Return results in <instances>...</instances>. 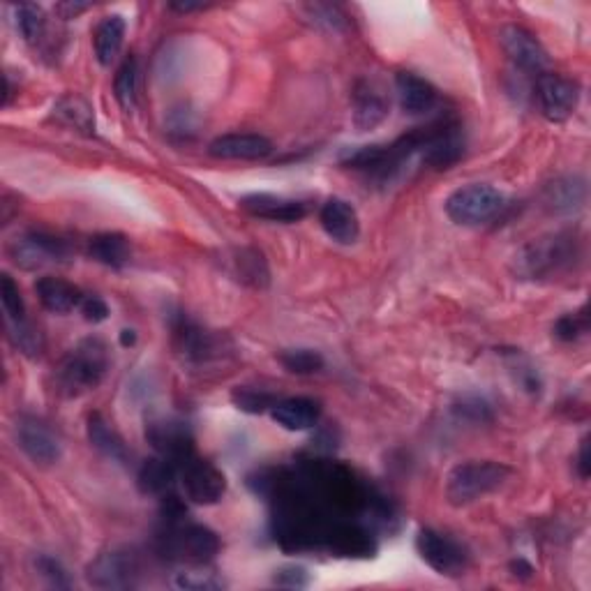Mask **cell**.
<instances>
[{
	"mask_svg": "<svg viewBox=\"0 0 591 591\" xmlns=\"http://www.w3.org/2000/svg\"><path fill=\"white\" fill-rule=\"evenodd\" d=\"M109 372V349L100 338H86L67 351L56 368V391L63 398H81L95 391Z\"/></svg>",
	"mask_w": 591,
	"mask_h": 591,
	"instance_id": "obj_1",
	"label": "cell"
},
{
	"mask_svg": "<svg viewBox=\"0 0 591 591\" xmlns=\"http://www.w3.org/2000/svg\"><path fill=\"white\" fill-rule=\"evenodd\" d=\"M511 478V467L495 460H469L455 465L446 476V501L455 508L476 504L497 492Z\"/></svg>",
	"mask_w": 591,
	"mask_h": 591,
	"instance_id": "obj_2",
	"label": "cell"
},
{
	"mask_svg": "<svg viewBox=\"0 0 591 591\" xmlns=\"http://www.w3.org/2000/svg\"><path fill=\"white\" fill-rule=\"evenodd\" d=\"M164 557L190 566H204L220 552V538L204 525L174 520L160 534Z\"/></svg>",
	"mask_w": 591,
	"mask_h": 591,
	"instance_id": "obj_3",
	"label": "cell"
},
{
	"mask_svg": "<svg viewBox=\"0 0 591 591\" xmlns=\"http://www.w3.org/2000/svg\"><path fill=\"white\" fill-rule=\"evenodd\" d=\"M506 197L497 187L485 183H471L455 190L446 199V215L460 227H483L504 211Z\"/></svg>",
	"mask_w": 591,
	"mask_h": 591,
	"instance_id": "obj_4",
	"label": "cell"
},
{
	"mask_svg": "<svg viewBox=\"0 0 591 591\" xmlns=\"http://www.w3.org/2000/svg\"><path fill=\"white\" fill-rule=\"evenodd\" d=\"M575 261V243L571 236H552L529 243L515 257V268L525 278L538 280L559 275L564 268H571Z\"/></svg>",
	"mask_w": 591,
	"mask_h": 591,
	"instance_id": "obj_5",
	"label": "cell"
},
{
	"mask_svg": "<svg viewBox=\"0 0 591 591\" xmlns=\"http://www.w3.org/2000/svg\"><path fill=\"white\" fill-rule=\"evenodd\" d=\"M178 481L185 492V499L197 506H213L227 492V478L213 462L190 458L178 465Z\"/></svg>",
	"mask_w": 591,
	"mask_h": 591,
	"instance_id": "obj_6",
	"label": "cell"
},
{
	"mask_svg": "<svg viewBox=\"0 0 591 591\" xmlns=\"http://www.w3.org/2000/svg\"><path fill=\"white\" fill-rule=\"evenodd\" d=\"M10 259L24 271H37L49 264H63L70 257V245L63 238H56L42 231H28L10 241L7 245Z\"/></svg>",
	"mask_w": 591,
	"mask_h": 591,
	"instance_id": "obj_7",
	"label": "cell"
},
{
	"mask_svg": "<svg viewBox=\"0 0 591 591\" xmlns=\"http://www.w3.org/2000/svg\"><path fill=\"white\" fill-rule=\"evenodd\" d=\"M536 100L541 114L550 123H564L575 114L580 104V88L561 74L543 72L536 79Z\"/></svg>",
	"mask_w": 591,
	"mask_h": 591,
	"instance_id": "obj_8",
	"label": "cell"
},
{
	"mask_svg": "<svg viewBox=\"0 0 591 591\" xmlns=\"http://www.w3.org/2000/svg\"><path fill=\"white\" fill-rule=\"evenodd\" d=\"M416 550L432 571L439 575H462L469 555L455 538L439 534L435 529H421L416 536Z\"/></svg>",
	"mask_w": 591,
	"mask_h": 591,
	"instance_id": "obj_9",
	"label": "cell"
},
{
	"mask_svg": "<svg viewBox=\"0 0 591 591\" xmlns=\"http://www.w3.org/2000/svg\"><path fill=\"white\" fill-rule=\"evenodd\" d=\"M465 153L462 127L455 121H439L421 130V157L435 169H448Z\"/></svg>",
	"mask_w": 591,
	"mask_h": 591,
	"instance_id": "obj_10",
	"label": "cell"
},
{
	"mask_svg": "<svg viewBox=\"0 0 591 591\" xmlns=\"http://www.w3.org/2000/svg\"><path fill=\"white\" fill-rule=\"evenodd\" d=\"M146 439L151 444L157 455L162 458L174 460L181 465L183 460L194 455V437L190 425L181 418L174 416H160V418H151L146 423Z\"/></svg>",
	"mask_w": 591,
	"mask_h": 591,
	"instance_id": "obj_11",
	"label": "cell"
},
{
	"mask_svg": "<svg viewBox=\"0 0 591 591\" xmlns=\"http://www.w3.org/2000/svg\"><path fill=\"white\" fill-rule=\"evenodd\" d=\"M504 54L518 70L527 74H543L550 67V56L543 44L522 26H504L499 33Z\"/></svg>",
	"mask_w": 591,
	"mask_h": 591,
	"instance_id": "obj_12",
	"label": "cell"
},
{
	"mask_svg": "<svg viewBox=\"0 0 591 591\" xmlns=\"http://www.w3.org/2000/svg\"><path fill=\"white\" fill-rule=\"evenodd\" d=\"M139 566L132 552L111 550L88 566L86 578L97 589H130L137 585Z\"/></svg>",
	"mask_w": 591,
	"mask_h": 591,
	"instance_id": "obj_13",
	"label": "cell"
},
{
	"mask_svg": "<svg viewBox=\"0 0 591 591\" xmlns=\"http://www.w3.org/2000/svg\"><path fill=\"white\" fill-rule=\"evenodd\" d=\"M17 444L35 465H56L63 455V444L47 423L24 416L17 423Z\"/></svg>",
	"mask_w": 591,
	"mask_h": 591,
	"instance_id": "obj_14",
	"label": "cell"
},
{
	"mask_svg": "<svg viewBox=\"0 0 591 591\" xmlns=\"http://www.w3.org/2000/svg\"><path fill=\"white\" fill-rule=\"evenodd\" d=\"M238 206L252 218L268 220V222H298L308 215V206L298 199L282 197V194H271V192H257V194H245V197L238 199Z\"/></svg>",
	"mask_w": 591,
	"mask_h": 591,
	"instance_id": "obj_15",
	"label": "cell"
},
{
	"mask_svg": "<svg viewBox=\"0 0 591 591\" xmlns=\"http://www.w3.org/2000/svg\"><path fill=\"white\" fill-rule=\"evenodd\" d=\"M208 153L218 160H238V162H257L266 160L273 153L271 139H266L264 134L254 132H234V134H222L208 146Z\"/></svg>",
	"mask_w": 591,
	"mask_h": 591,
	"instance_id": "obj_16",
	"label": "cell"
},
{
	"mask_svg": "<svg viewBox=\"0 0 591 591\" xmlns=\"http://www.w3.org/2000/svg\"><path fill=\"white\" fill-rule=\"evenodd\" d=\"M319 222L328 238H333L340 245H351L361 236V220H358L356 208L344 199H328L319 211Z\"/></svg>",
	"mask_w": 591,
	"mask_h": 591,
	"instance_id": "obj_17",
	"label": "cell"
},
{
	"mask_svg": "<svg viewBox=\"0 0 591 591\" xmlns=\"http://www.w3.org/2000/svg\"><path fill=\"white\" fill-rule=\"evenodd\" d=\"M395 91H398L400 107L409 116H425L437 107L439 93L428 79L418 77L414 72H398L395 77Z\"/></svg>",
	"mask_w": 591,
	"mask_h": 591,
	"instance_id": "obj_18",
	"label": "cell"
},
{
	"mask_svg": "<svg viewBox=\"0 0 591 591\" xmlns=\"http://www.w3.org/2000/svg\"><path fill=\"white\" fill-rule=\"evenodd\" d=\"M35 294L40 298L42 308L54 312V314H67L72 310L81 308L84 303V294H81L79 287H74L72 282L61 280V278H40L35 282Z\"/></svg>",
	"mask_w": 591,
	"mask_h": 591,
	"instance_id": "obj_19",
	"label": "cell"
},
{
	"mask_svg": "<svg viewBox=\"0 0 591 591\" xmlns=\"http://www.w3.org/2000/svg\"><path fill=\"white\" fill-rule=\"evenodd\" d=\"M273 421L289 432H303L317 425L321 407L317 400L310 398H287L275 402L271 409Z\"/></svg>",
	"mask_w": 591,
	"mask_h": 591,
	"instance_id": "obj_20",
	"label": "cell"
},
{
	"mask_svg": "<svg viewBox=\"0 0 591 591\" xmlns=\"http://www.w3.org/2000/svg\"><path fill=\"white\" fill-rule=\"evenodd\" d=\"M388 114V100L372 81H358L354 91V125L358 130H372Z\"/></svg>",
	"mask_w": 591,
	"mask_h": 591,
	"instance_id": "obj_21",
	"label": "cell"
},
{
	"mask_svg": "<svg viewBox=\"0 0 591 591\" xmlns=\"http://www.w3.org/2000/svg\"><path fill=\"white\" fill-rule=\"evenodd\" d=\"M125 40V19L121 14H111L104 17L95 28L93 44H95V56L97 63L102 67H109L116 61V56L121 54Z\"/></svg>",
	"mask_w": 591,
	"mask_h": 591,
	"instance_id": "obj_22",
	"label": "cell"
},
{
	"mask_svg": "<svg viewBox=\"0 0 591 591\" xmlns=\"http://www.w3.org/2000/svg\"><path fill=\"white\" fill-rule=\"evenodd\" d=\"M174 481H178V462L162 458V455L146 460L137 476L139 490L144 495H167Z\"/></svg>",
	"mask_w": 591,
	"mask_h": 591,
	"instance_id": "obj_23",
	"label": "cell"
},
{
	"mask_svg": "<svg viewBox=\"0 0 591 591\" xmlns=\"http://www.w3.org/2000/svg\"><path fill=\"white\" fill-rule=\"evenodd\" d=\"M88 257L107 268H123L130 261V241L116 231H104L88 241Z\"/></svg>",
	"mask_w": 591,
	"mask_h": 591,
	"instance_id": "obj_24",
	"label": "cell"
},
{
	"mask_svg": "<svg viewBox=\"0 0 591 591\" xmlns=\"http://www.w3.org/2000/svg\"><path fill=\"white\" fill-rule=\"evenodd\" d=\"M86 432H88V441H91V446L95 451H100L104 458L114 462H127V458H130V451H127L123 437L118 435V432L111 428L100 414L88 416Z\"/></svg>",
	"mask_w": 591,
	"mask_h": 591,
	"instance_id": "obj_25",
	"label": "cell"
},
{
	"mask_svg": "<svg viewBox=\"0 0 591 591\" xmlns=\"http://www.w3.org/2000/svg\"><path fill=\"white\" fill-rule=\"evenodd\" d=\"M174 331H176L178 349H181V354L185 358H190V361L204 363L215 354V351H218L215 349L213 335L201 331L197 324H192V321H187L185 317H181Z\"/></svg>",
	"mask_w": 591,
	"mask_h": 591,
	"instance_id": "obj_26",
	"label": "cell"
},
{
	"mask_svg": "<svg viewBox=\"0 0 591 591\" xmlns=\"http://www.w3.org/2000/svg\"><path fill=\"white\" fill-rule=\"evenodd\" d=\"M54 121L61 123L67 130L91 134L95 130L93 107L81 95H65L56 102Z\"/></svg>",
	"mask_w": 591,
	"mask_h": 591,
	"instance_id": "obj_27",
	"label": "cell"
},
{
	"mask_svg": "<svg viewBox=\"0 0 591 591\" xmlns=\"http://www.w3.org/2000/svg\"><path fill=\"white\" fill-rule=\"evenodd\" d=\"M548 201L557 213H571L585 201V183L578 181V178L552 183L548 190Z\"/></svg>",
	"mask_w": 591,
	"mask_h": 591,
	"instance_id": "obj_28",
	"label": "cell"
},
{
	"mask_svg": "<svg viewBox=\"0 0 591 591\" xmlns=\"http://www.w3.org/2000/svg\"><path fill=\"white\" fill-rule=\"evenodd\" d=\"M14 26L28 44H35L42 37L44 26H47V14L35 3L14 5Z\"/></svg>",
	"mask_w": 591,
	"mask_h": 591,
	"instance_id": "obj_29",
	"label": "cell"
},
{
	"mask_svg": "<svg viewBox=\"0 0 591 591\" xmlns=\"http://www.w3.org/2000/svg\"><path fill=\"white\" fill-rule=\"evenodd\" d=\"M137 74H139V65L134 56H127L116 72L114 93H116L118 104H121L125 111H130L134 107V102H137Z\"/></svg>",
	"mask_w": 591,
	"mask_h": 591,
	"instance_id": "obj_30",
	"label": "cell"
},
{
	"mask_svg": "<svg viewBox=\"0 0 591 591\" xmlns=\"http://www.w3.org/2000/svg\"><path fill=\"white\" fill-rule=\"evenodd\" d=\"M280 363L291 374H314L324 368V356L314 349H289L280 354Z\"/></svg>",
	"mask_w": 591,
	"mask_h": 591,
	"instance_id": "obj_31",
	"label": "cell"
},
{
	"mask_svg": "<svg viewBox=\"0 0 591 591\" xmlns=\"http://www.w3.org/2000/svg\"><path fill=\"white\" fill-rule=\"evenodd\" d=\"M0 301H3L7 324H21V321H26V305L24 298H21L19 284L7 273H3V278H0Z\"/></svg>",
	"mask_w": 591,
	"mask_h": 591,
	"instance_id": "obj_32",
	"label": "cell"
},
{
	"mask_svg": "<svg viewBox=\"0 0 591 591\" xmlns=\"http://www.w3.org/2000/svg\"><path fill=\"white\" fill-rule=\"evenodd\" d=\"M238 275L243 282L252 284V287H266L268 284V268L266 261L259 252L254 250H241V257L236 259Z\"/></svg>",
	"mask_w": 591,
	"mask_h": 591,
	"instance_id": "obj_33",
	"label": "cell"
},
{
	"mask_svg": "<svg viewBox=\"0 0 591 591\" xmlns=\"http://www.w3.org/2000/svg\"><path fill=\"white\" fill-rule=\"evenodd\" d=\"M231 400H234V405L238 409L248 411V414H261V411L266 409H273L275 400L271 393H264V391H257V388H236L234 393H231Z\"/></svg>",
	"mask_w": 591,
	"mask_h": 591,
	"instance_id": "obj_34",
	"label": "cell"
},
{
	"mask_svg": "<svg viewBox=\"0 0 591 591\" xmlns=\"http://www.w3.org/2000/svg\"><path fill=\"white\" fill-rule=\"evenodd\" d=\"M10 338L17 347L24 351L26 356H40L44 349L40 331H35V326L28 324V321H21V324H10Z\"/></svg>",
	"mask_w": 591,
	"mask_h": 591,
	"instance_id": "obj_35",
	"label": "cell"
},
{
	"mask_svg": "<svg viewBox=\"0 0 591 591\" xmlns=\"http://www.w3.org/2000/svg\"><path fill=\"white\" fill-rule=\"evenodd\" d=\"M587 331H589V319L585 312L566 314V317H561L555 324V335L564 342L580 340Z\"/></svg>",
	"mask_w": 591,
	"mask_h": 591,
	"instance_id": "obj_36",
	"label": "cell"
},
{
	"mask_svg": "<svg viewBox=\"0 0 591 591\" xmlns=\"http://www.w3.org/2000/svg\"><path fill=\"white\" fill-rule=\"evenodd\" d=\"M35 568H37V573H40L42 578L47 580L51 587H56V589H67V587H70V580H67L65 568L61 564H58L56 559L40 557V559L35 561Z\"/></svg>",
	"mask_w": 591,
	"mask_h": 591,
	"instance_id": "obj_37",
	"label": "cell"
},
{
	"mask_svg": "<svg viewBox=\"0 0 591 591\" xmlns=\"http://www.w3.org/2000/svg\"><path fill=\"white\" fill-rule=\"evenodd\" d=\"M455 414L474 423H485L492 418L490 407L481 398H462L460 405H455Z\"/></svg>",
	"mask_w": 591,
	"mask_h": 591,
	"instance_id": "obj_38",
	"label": "cell"
},
{
	"mask_svg": "<svg viewBox=\"0 0 591 591\" xmlns=\"http://www.w3.org/2000/svg\"><path fill=\"white\" fill-rule=\"evenodd\" d=\"M308 10L312 12L314 24L319 26H326L328 31H340V28L344 26V17L340 14L338 7L333 5H308Z\"/></svg>",
	"mask_w": 591,
	"mask_h": 591,
	"instance_id": "obj_39",
	"label": "cell"
},
{
	"mask_svg": "<svg viewBox=\"0 0 591 591\" xmlns=\"http://www.w3.org/2000/svg\"><path fill=\"white\" fill-rule=\"evenodd\" d=\"M275 585L289 587V589H303L310 585V575L301 566H284L275 575Z\"/></svg>",
	"mask_w": 591,
	"mask_h": 591,
	"instance_id": "obj_40",
	"label": "cell"
},
{
	"mask_svg": "<svg viewBox=\"0 0 591 591\" xmlns=\"http://www.w3.org/2000/svg\"><path fill=\"white\" fill-rule=\"evenodd\" d=\"M176 585L183 589H215L222 587V582L215 580L213 573H181Z\"/></svg>",
	"mask_w": 591,
	"mask_h": 591,
	"instance_id": "obj_41",
	"label": "cell"
},
{
	"mask_svg": "<svg viewBox=\"0 0 591 591\" xmlns=\"http://www.w3.org/2000/svg\"><path fill=\"white\" fill-rule=\"evenodd\" d=\"M79 310L86 317V321H93V324H102V321H107L109 317V305L104 303L100 296H86Z\"/></svg>",
	"mask_w": 591,
	"mask_h": 591,
	"instance_id": "obj_42",
	"label": "cell"
},
{
	"mask_svg": "<svg viewBox=\"0 0 591 591\" xmlns=\"http://www.w3.org/2000/svg\"><path fill=\"white\" fill-rule=\"evenodd\" d=\"M578 471L582 478H589V471H591V462H589V441L585 439L580 444V458H578Z\"/></svg>",
	"mask_w": 591,
	"mask_h": 591,
	"instance_id": "obj_43",
	"label": "cell"
},
{
	"mask_svg": "<svg viewBox=\"0 0 591 591\" xmlns=\"http://www.w3.org/2000/svg\"><path fill=\"white\" fill-rule=\"evenodd\" d=\"M511 571L515 578H522V580H529L531 575H534V566L527 564L525 559H515L511 561Z\"/></svg>",
	"mask_w": 591,
	"mask_h": 591,
	"instance_id": "obj_44",
	"label": "cell"
},
{
	"mask_svg": "<svg viewBox=\"0 0 591 591\" xmlns=\"http://www.w3.org/2000/svg\"><path fill=\"white\" fill-rule=\"evenodd\" d=\"M208 3H190V0H185V3H171V10L176 12H194V10H206Z\"/></svg>",
	"mask_w": 591,
	"mask_h": 591,
	"instance_id": "obj_45",
	"label": "cell"
},
{
	"mask_svg": "<svg viewBox=\"0 0 591 591\" xmlns=\"http://www.w3.org/2000/svg\"><path fill=\"white\" fill-rule=\"evenodd\" d=\"M58 10L61 12H67V17L65 19H72V17H77L79 12H84V10H88V5L86 3H81V5H74V3H65V5H58Z\"/></svg>",
	"mask_w": 591,
	"mask_h": 591,
	"instance_id": "obj_46",
	"label": "cell"
},
{
	"mask_svg": "<svg viewBox=\"0 0 591 591\" xmlns=\"http://www.w3.org/2000/svg\"><path fill=\"white\" fill-rule=\"evenodd\" d=\"M134 342H137V335H134V331H123L121 333V344H125V347H127V344H134Z\"/></svg>",
	"mask_w": 591,
	"mask_h": 591,
	"instance_id": "obj_47",
	"label": "cell"
}]
</instances>
